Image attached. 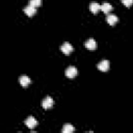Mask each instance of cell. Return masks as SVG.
Returning a JSON list of instances; mask_svg holds the SVG:
<instances>
[{
	"label": "cell",
	"mask_w": 133,
	"mask_h": 133,
	"mask_svg": "<svg viewBox=\"0 0 133 133\" xmlns=\"http://www.w3.org/2000/svg\"><path fill=\"white\" fill-rule=\"evenodd\" d=\"M25 125H26L29 129H33V128H35V127L37 126V121H36L33 116L29 115V116L25 119Z\"/></svg>",
	"instance_id": "6da1fadb"
},
{
	"label": "cell",
	"mask_w": 133,
	"mask_h": 133,
	"mask_svg": "<svg viewBox=\"0 0 133 133\" xmlns=\"http://www.w3.org/2000/svg\"><path fill=\"white\" fill-rule=\"evenodd\" d=\"M77 73H78L77 68L76 66H73V65H70L65 70V76L68 78H74V77H76L77 76Z\"/></svg>",
	"instance_id": "7a4b0ae2"
},
{
	"label": "cell",
	"mask_w": 133,
	"mask_h": 133,
	"mask_svg": "<svg viewBox=\"0 0 133 133\" xmlns=\"http://www.w3.org/2000/svg\"><path fill=\"white\" fill-rule=\"evenodd\" d=\"M54 104V101L51 97H46L43 101H42V106L44 109H50Z\"/></svg>",
	"instance_id": "3957f363"
},
{
	"label": "cell",
	"mask_w": 133,
	"mask_h": 133,
	"mask_svg": "<svg viewBox=\"0 0 133 133\" xmlns=\"http://www.w3.org/2000/svg\"><path fill=\"white\" fill-rule=\"evenodd\" d=\"M109 65H110V63H109V61L106 60V59L100 61V62L97 64L98 69H99L100 71H102V72H107V71L109 70Z\"/></svg>",
	"instance_id": "277c9868"
},
{
	"label": "cell",
	"mask_w": 133,
	"mask_h": 133,
	"mask_svg": "<svg viewBox=\"0 0 133 133\" xmlns=\"http://www.w3.org/2000/svg\"><path fill=\"white\" fill-rule=\"evenodd\" d=\"M60 50H61V52L64 53L65 55H69V54H71L72 51H73V46H72L70 43H64L63 45H61Z\"/></svg>",
	"instance_id": "5b68a950"
},
{
	"label": "cell",
	"mask_w": 133,
	"mask_h": 133,
	"mask_svg": "<svg viewBox=\"0 0 133 133\" xmlns=\"http://www.w3.org/2000/svg\"><path fill=\"white\" fill-rule=\"evenodd\" d=\"M23 10H24V12H25L28 17H32V16L36 12V7H34V6L30 5V4H28L27 6H25V7L23 8Z\"/></svg>",
	"instance_id": "8992f818"
},
{
	"label": "cell",
	"mask_w": 133,
	"mask_h": 133,
	"mask_svg": "<svg viewBox=\"0 0 133 133\" xmlns=\"http://www.w3.org/2000/svg\"><path fill=\"white\" fill-rule=\"evenodd\" d=\"M19 82H20V84H21L23 87H26V86H28V85L31 83V80H30V78H29L28 76L22 75V76H20V78H19Z\"/></svg>",
	"instance_id": "52a82bcc"
},
{
	"label": "cell",
	"mask_w": 133,
	"mask_h": 133,
	"mask_svg": "<svg viewBox=\"0 0 133 133\" xmlns=\"http://www.w3.org/2000/svg\"><path fill=\"white\" fill-rule=\"evenodd\" d=\"M84 46H85V47H86L88 50L94 51V50L97 48V43H96V41H95L94 38H88V39L85 42Z\"/></svg>",
	"instance_id": "ba28073f"
},
{
	"label": "cell",
	"mask_w": 133,
	"mask_h": 133,
	"mask_svg": "<svg viewBox=\"0 0 133 133\" xmlns=\"http://www.w3.org/2000/svg\"><path fill=\"white\" fill-rule=\"evenodd\" d=\"M117 21H118V18L115 15H107V17H106V22L110 26H113L114 24H116Z\"/></svg>",
	"instance_id": "9c48e42d"
},
{
	"label": "cell",
	"mask_w": 133,
	"mask_h": 133,
	"mask_svg": "<svg viewBox=\"0 0 133 133\" xmlns=\"http://www.w3.org/2000/svg\"><path fill=\"white\" fill-rule=\"evenodd\" d=\"M100 9H101L103 12H105V14L108 15V12L112 10V5H111L110 3H108V2H104L103 4L100 5Z\"/></svg>",
	"instance_id": "30bf717a"
},
{
	"label": "cell",
	"mask_w": 133,
	"mask_h": 133,
	"mask_svg": "<svg viewBox=\"0 0 133 133\" xmlns=\"http://www.w3.org/2000/svg\"><path fill=\"white\" fill-rule=\"evenodd\" d=\"M100 9V4L97 3V2H91L89 4V10L92 12V14H97L98 10Z\"/></svg>",
	"instance_id": "8fae6325"
},
{
	"label": "cell",
	"mask_w": 133,
	"mask_h": 133,
	"mask_svg": "<svg viewBox=\"0 0 133 133\" xmlns=\"http://www.w3.org/2000/svg\"><path fill=\"white\" fill-rule=\"evenodd\" d=\"M75 130V128L71 124H64L62 127V133H72Z\"/></svg>",
	"instance_id": "7c38bea8"
},
{
	"label": "cell",
	"mask_w": 133,
	"mask_h": 133,
	"mask_svg": "<svg viewBox=\"0 0 133 133\" xmlns=\"http://www.w3.org/2000/svg\"><path fill=\"white\" fill-rule=\"evenodd\" d=\"M29 4L34 7H38L42 4V0H29Z\"/></svg>",
	"instance_id": "4fadbf2b"
},
{
	"label": "cell",
	"mask_w": 133,
	"mask_h": 133,
	"mask_svg": "<svg viewBox=\"0 0 133 133\" xmlns=\"http://www.w3.org/2000/svg\"><path fill=\"white\" fill-rule=\"evenodd\" d=\"M122 3L127 6V7H130L132 4H133V0H122Z\"/></svg>",
	"instance_id": "5bb4252c"
}]
</instances>
